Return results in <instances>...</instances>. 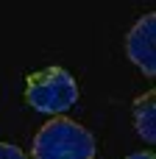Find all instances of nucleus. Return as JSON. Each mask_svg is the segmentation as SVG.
I'll use <instances>...</instances> for the list:
<instances>
[{"label":"nucleus","instance_id":"obj_6","mask_svg":"<svg viewBox=\"0 0 156 159\" xmlns=\"http://www.w3.org/2000/svg\"><path fill=\"white\" fill-rule=\"evenodd\" d=\"M126 159H156V157L151 154V151H140V154H128Z\"/></svg>","mask_w":156,"mask_h":159},{"label":"nucleus","instance_id":"obj_2","mask_svg":"<svg viewBox=\"0 0 156 159\" xmlns=\"http://www.w3.org/2000/svg\"><path fill=\"white\" fill-rule=\"evenodd\" d=\"M25 103L33 112L59 117L78 103V81L64 67H45L25 78Z\"/></svg>","mask_w":156,"mask_h":159},{"label":"nucleus","instance_id":"obj_3","mask_svg":"<svg viewBox=\"0 0 156 159\" xmlns=\"http://www.w3.org/2000/svg\"><path fill=\"white\" fill-rule=\"evenodd\" d=\"M126 53L148 78L156 75V14H145L131 25L126 36Z\"/></svg>","mask_w":156,"mask_h":159},{"label":"nucleus","instance_id":"obj_5","mask_svg":"<svg viewBox=\"0 0 156 159\" xmlns=\"http://www.w3.org/2000/svg\"><path fill=\"white\" fill-rule=\"evenodd\" d=\"M0 159H31L22 148H17L14 143H0Z\"/></svg>","mask_w":156,"mask_h":159},{"label":"nucleus","instance_id":"obj_1","mask_svg":"<svg viewBox=\"0 0 156 159\" xmlns=\"http://www.w3.org/2000/svg\"><path fill=\"white\" fill-rule=\"evenodd\" d=\"M95 134L70 117L47 120L31 145V159H95Z\"/></svg>","mask_w":156,"mask_h":159},{"label":"nucleus","instance_id":"obj_4","mask_svg":"<svg viewBox=\"0 0 156 159\" xmlns=\"http://www.w3.org/2000/svg\"><path fill=\"white\" fill-rule=\"evenodd\" d=\"M131 115H134L137 134H140L148 145H154V143H156V92L140 95V98L134 101Z\"/></svg>","mask_w":156,"mask_h":159}]
</instances>
